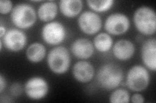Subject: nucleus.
I'll return each instance as SVG.
<instances>
[{"mask_svg":"<svg viewBox=\"0 0 156 103\" xmlns=\"http://www.w3.org/2000/svg\"><path fill=\"white\" fill-rule=\"evenodd\" d=\"M12 2L9 0H1L0 1V13L7 14L11 12L13 9Z\"/></svg>","mask_w":156,"mask_h":103,"instance_id":"nucleus-21","label":"nucleus"},{"mask_svg":"<svg viewBox=\"0 0 156 103\" xmlns=\"http://www.w3.org/2000/svg\"><path fill=\"white\" fill-rule=\"evenodd\" d=\"M48 66L53 73L62 75L70 66L71 57L68 49L63 46L53 48L47 56Z\"/></svg>","mask_w":156,"mask_h":103,"instance_id":"nucleus-3","label":"nucleus"},{"mask_svg":"<svg viewBox=\"0 0 156 103\" xmlns=\"http://www.w3.org/2000/svg\"><path fill=\"white\" fill-rule=\"evenodd\" d=\"M130 27V20L123 13L116 12L110 14L105 21V30L110 35L120 36L126 33Z\"/></svg>","mask_w":156,"mask_h":103,"instance_id":"nucleus-7","label":"nucleus"},{"mask_svg":"<svg viewBox=\"0 0 156 103\" xmlns=\"http://www.w3.org/2000/svg\"><path fill=\"white\" fill-rule=\"evenodd\" d=\"M150 82V73L144 66L134 65L127 73L126 84L131 91L135 92L144 91L148 88Z\"/></svg>","mask_w":156,"mask_h":103,"instance_id":"nucleus-5","label":"nucleus"},{"mask_svg":"<svg viewBox=\"0 0 156 103\" xmlns=\"http://www.w3.org/2000/svg\"><path fill=\"white\" fill-rule=\"evenodd\" d=\"M94 48L101 53L109 51L113 46V40L110 34L107 32L98 34L93 40Z\"/></svg>","mask_w":156,"mask_h":103,"instance_id":"nucleus-18","label":"nucleus"},{"mask_svg":"<svg viewBox=\"0 0 156 103\" xmlns=\"http://www.w3.org/2000/svg\"><path fill=\"white\" fill-rule=\"evenodd\" d=\"M58 13V6L55 2H43L37 10V16L43 22L53 21Z\"/></svg>","mask_w":156,"mask_h":103,"instance_id":"nucleus-16","label":"nucleus"},{"mask_svg":"<svg viewBox=\"0 0 156 103\" xmlns=\"http://www.w3.org/2000/svg\"><path fill=\"white\" fill-rule=\"evenodd\" d=\"M26 54L29 62L38 63L45 58L46 56V48L41 43H33L27 47Z\"/></svg>","mask_w":156,"mask_h":103,"instance_id":"nucleus-17","label":"nucleus"},{"mask_svg":"<svg viewBox=\"0 0 156 103\" xmlns=\"http://www.w3.org/2000/svg\"><path fill=\"white\" fill-rule=\"evenodd\" d=\"M133 20L135 28L144 36H152L156 32V14L154 10L148 6L136 9Z\"/></svg>","mask_w":156,"mask_h":103,"instance_id":"nucleus-2","label":"nucleus"},{"mask_svg":"<svg viewBox=\"0 0 156 103\" xmlns=\"http://www.w3.org/2000/svg\"><path fill=\"white\" fill-rule=\"evenodd\" d=\"M6 87V81L3 75H0V93H2Z\"/></svg>","mask_w":156,"mask_h":103,"instance_id":"nucleus-24","label":"nucleus"},{"mask_svg":"<svg viewBox=\"0 0 156 103\" xmlns=\"http://www.w3.org/2000/svg\"><path fill=\"white\" fill-rule=\"evenodd\" d=\"M9 91L10 94L13 97H19L22 94L24 91V87L23 88L22 85L20 84L19 82H14L10 88Z\"/></svg>","mask_w":156,"mask_h":103,"instance_id":"nucleus-22","label":"nucleus"},{"mask_svg":"<svg viewBox=\"0 0 156 103\" xmlns=\"http://www.w3.org/2000/svg\"><path fill=\"white\" fill-rule=\"evenodd\" d=\"M112 50L114 56L117 60L127 61L134 56L135 48L132 41L126 39H122L113 44Z\"/></svg>","mask_w":156,"mask_h":103,"instance_id":"nucleus-14","label":"nucleus"},{"mask_svg":"<svg viewBox=\"0 0 156 103\" xmlns=\"http://www.w3.org/2000/svg\"><path fill=\"white\" fill-rule=\"evenodd\" d=\"M7 29L5 27H4L3 25L0 26V37H3L5 34L7 32Z\"/></svg>","mask_w":156,"mask_h":103,"instance_id":"nucleus-25","label":"nucleus"},{"mask_svg":"<svg viewBox=\"0 0 156 103\" xmlns=\"http://www.w3.org/2000/svg\"><path fill=\"white\" fill-rule=\"evenodd\" d=\"M80 30L87 35H94L98 32L102 27V19L99 14L91 11L82 12L77 21Z\"/></svg>","mask_w":156,"mask_h":103,"instance_id":"nucleus-9","label":"nucleus"},{"mask_svg":"<svg viewBox=\"0 0 156 103\" xmlns=\"http://www.w3.org/2000/svg\"><path fill=\"white\" fill-rule=\"evenodd\" d=\"M130 101L133 103H143L144 102V97L142 94L136 93L130 97Z\"/></svg>","mask_w":156,"mask_h":103,"instance_id":"nucleus-23","label":"nucleus"},{"mask_svg":"<svg viewBox=\"0 0 156 103\" xmlns=\"http://www.w3.org/2000/svg\"><path fill=\"white\" fill-rule=\"evenodd\" d=\"M74 79L81 83H87L93 79L95 75L94 66L87 61H80L74 64L72 68Z\"/></svg>","mask_w":156,"mask_h":103,"instance_id":"nucleus-12","label":"nucleus"},{"mask_svg":"<svg viewBox=\"0 0 156 103\" xmlns=\"http://www.w3.org/2000/svg\"><path fill=\"white\" fill-rule=\"evenodd\" d=\"M141 59L147 69L155 72L156 70V40L149 38L144 41L141 47Z\"/></svg>","mask_w":156,"mask_h":103,"instance_id":"nucleus-11","label":"nucleus"},{"mask_svg":"<svg viewBox=\"0 0 156 103\" xmlns=\"http://www.w3.org/2000/svg\"><path fill=\"white\" fill-rule=\"evenodd\" d=\"M41 37L48 45H58L65 41L66 37V28L59 21L47 23L42 28Z\"/></svg>","mask_w":156,"mask_h":103,"instance_id":"nucleus-6","label":"nucleus"},{"mask_svg":"<svg viewBox=\"0 0 156 103\" xmlns=\"http://www.w3.org/2000/svg\"><path fill=\"white\" fill-rule=\"evenodd\" d=\"M124 72L116 64L106 63L102 65L96 74L99 86L106 90H113L123 81Z\"/></svg>","mask_w":156,"mask_h":103,"instance_id":"nucleus-1","label":"nucleus"},{"mask_svg":"<svg viewBox=\"0 0 156 103\" xmlns=\"http://www.w3.org/2000/svg\"><path fill=\"white\" fill-rule=\"evenodd\" d=\"M37 12L31 5L22 3L16 5L11 13L12 23L17 28L28 29L37 21Z\"/></svg>","mask_w":156,"mask_h":103,"instance_id":"nucleus-4","label":"nucleus"},{"mask_svg":"<svg viewBox=\"0 0 156 103\" xmlns=\"http://www.w3.org/2000/svg\"><path fill=\"white\" fill-rule=\"evenodd\" d=\"M50 86L48 81L40 76L32 77L24 85V92L29 99L39 101L44 99L48 94Z\"/></svg>","mask_w":156,"mask_h":103,"instance_id":"nucleus-8","label":"nucleus"},{"mask_svg":"<svg viewBox=\"0 0 156 103\" xmlns=\"http://www.w3.org/2000/svg\"><path fill=\"white\" fill-rule=\"evenodd\" d=\"M58 6L63 16L68 18H73L81 13L83 5L81 0H61Z\"/></svg>","mask_w":156,"mask_h":103,"instance_id":"nucleus-15","label":"nucleus"},{"mask_svg":"<svg viewBox=\"0 0 156 103\" xmlns=\"http://www.w3.org/2000/svg\"><path fill=\"white\" fill-rule=\"evenodd\" d=\"M87 4L92 11L102 13L109 11L113 6V0H87Z\"/></svg>","mask_w":156,"mask_h":103,"instance_id":"nucleus-19","label":"nucleus"},{"mask_svg":"<svg viewBox=\"0 0 156 103\" xmlns=\"http://www.w3.org/2000/svg\"><path fill=\"white\" fill-rule=\"evenodd\" d=\"M70 50L73 55L77 59L85 60L89 59L94 53L93 43L87 38H78L72 43Z\"/></svg>","mask_w":156,"mask_h":103,"instance_id":"nucleus-13","label":"nucleus"},{"mask_svg":"<svg viewBox=\"0 0 156 103\" xmlns=\"http://www.w3.org/2000/svg\"><path fill=\"white\" fill-rule=\"evenodd\" d=\"M4 47L8 50L17 52L25 48L27 45V37L25 32L19 28H11L7 31L1 38Z\"/></svg>","mask_w":156,"mask_h":103,"instance_id":"nucleus-10","label":"nucleus"},{"mask_svg":"<svg viewBox=\"0 0 156 103\" xmlns=\"http://www.w3.org/2000/svg\"><path fill=\"white\" fill-rule=\"evenodd\" d=\"M109 96L111 103H128L130 102L129 92L124 88H116Z\"/></svg>","mask_w":156,"mask_h":103,"instance_id":"nucleus-20","label":"nucleus"}]
</instances>
